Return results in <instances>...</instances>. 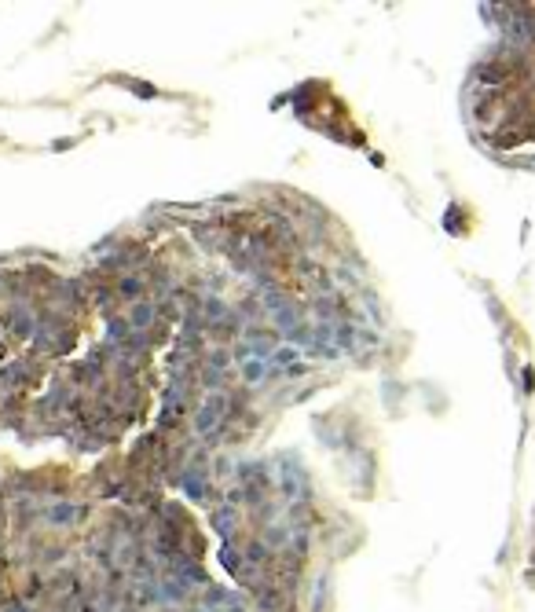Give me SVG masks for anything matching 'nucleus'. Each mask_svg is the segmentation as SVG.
<instances>
[{
	"label": "nucleus",
	"instance_id": "5",
	"mask_svg": "<svg viewBox=\"0 0 535 612\" xmlns=\"http://www.w3.org/2000/svg\"><path fill=\"white\" fill-rule=\"evenodd\" d=\"M118 294H121V297H140V294H143V279H140V276L121 279V283H118Z\"/></svg>",
	"mask_w": 535,
	"mask_h": 612
},
{
	"label": "nucleus",
	"instance_id": "3",
	"mask_svg": "<svg viewBox=\"0 0 535 612\" xmlns=\"http://www.w3.org/2000/svg\"><path fill=\"white\" fill-rule=\"evenodd\" d=\"M48 517H52V521H59V524H70V521H77V517H81V506L59 503V506H52V510H48Z\"/></svg>",
	"mask_w": 535,
	"mask_h": 612
},
{
	"label": "nucleus",
	"instance_id": "1",
	"mask_svg": "<svg viewBox=\"0 0 535 612\" xmlns=\"http://www.w3.org/2000/svg\"><path fill=\"white\" fill-rule=\"evenodd\" d=\"M220 414H224V396H209L205 404L198 407V414H194V429H198V433H209V429L220 422Z\"/></svg>",
	"mask_w": 535,
	"mask_h": 612
},
{
	"label": "nucleus",
	"instance_id": "4",
	"mask_svg": "<svg viewBox=\"0 0 535 612\" xmlns=\"http://www.w3.org/2000/svg\"><path fill=\"white\" fill-rule=\"evenodd\" d=\"M213 524L224 531V536H231V528H235V510H231V506H220V510L213 513Z\"/></svg>",
	"mask_w": 535,
	"mask_h": 612
},
{
	"label": "nucleus",
	"instance_id": "6",
	"mask_svg": "<svg viewBox=\"0 0 535 612\" xmlns=\"http://www.w3.org/2000/svg\"><path fill=\"white\" fill-rule=\"evenodd\" d=\"M264 374V363H250L246 367V378H261Z\"/></svg>",
	"mask_w": 535,
	"mask_h": 612
},
{
	"label": "nucleus",
	"instance_id": "2",
	"mask_svg": "<svg viewBox=\"0 0 535 612\" xmlns=\"http://www.w3.org/2000/svg\"><path fill=\"white\" fill-rule=\"evenodd\" d=\"M154 301H136V308H133V319H128V327H133L136 334H143V330H151L154 327Z\"/></svg>",
	"mask_w": 535,
	"mask_h": 612
}]
</instances>
